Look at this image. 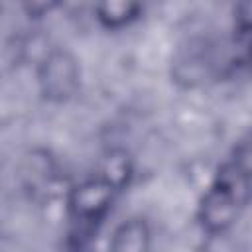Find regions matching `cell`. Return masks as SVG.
<instances>
[{"label":"cell","instance_id":"cell-5","mask_svg":"<svg viewBox=\"0 0 252 252\" xmlns=\"http://www.w3.org/2000/svg\"><path fill=\"white\" fill-rule=\"evenodd\" d=\"M94 12H96V20L104 28L120 30L140 16L142 6L132 2H106V4H98Z\"/></svg>","mask_w":252,"mask_h":252},{"label":"cell","instance_id":"cell-4","mask_svg":"<svg viewBox=\"0 0 252 252\" xmlns=\"http://www.w3.org/2000/svg\"><path fill=\"white\" fill-rule=\"evenodd\" d=\"M150 230L142 219L122 222L110 240V252H148Z\"/></svg>","mask_w":252,"mask_h":252},{"label":"cell","instance_id":"cell-2","mask_svg":"<svg viewBox=\"0 0 252 252\" xmlns=\"http://www.w3.org/2000/svg\"><path fill=\"white\" fill-rule=\"evenodd\" d=\"M250 152L242 142L234 154L219 167L213 183L205 191L199 207V222L211 234L226 230L238 220L250 193Z\"/></svg>","mask_w":252,"mask_h":252},{"label":"cell","instance_id":"cell-1","mask_svg":"<svg viewBox=\"0 0 252 252\" xmlns=\"http://www.w3.org/2000/svg\"><path fill=\"white\" fill-rule=\"evenodd\" d=\"M126 177L128 161L124 158H110V165H104L71 189L67 213L71 222V238L79 240V248H83L85 240L93 236L98 224L106 219L116 195L126 185Z\"/></svg>","mask_w":252,"mask_h":252},{"label":"cell","instance_id":"cell-3","mask_svg":"<svg viewBox=\"0 0 252 252\" xmlns=\"http://www.w3.org/2000/svg\"><path fill=\"white\" fill-rule=\"evenodd\" d=\"M39 83L43 94H47L49 98L65 100L75 94L79 87V65L75 57L63 49L51 51L41 65Z\"/></svg>","mask_w":252,"mask_h":252}]
</instances>
